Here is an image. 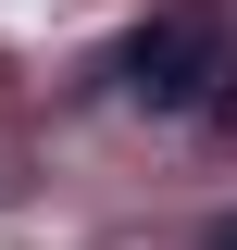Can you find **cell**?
I'll use <instances>...</instances> for the list:
<instances>
[{
	"mask_svg": "<svg viewBox=\"0 0 237 250\" xmlns=\"http://www.w3.org/2000/svg\"><path fill=\"white\" fill-rule=\"evenodd\" d=\"M237 75V25L225 13H150L125 38V100L138 113H212Z\"/></svg>",
	"mask_w": 237,
	"mask_h": 250,
	"instance_id": "1",
	"label": "cell"
},
{
	"mask_svg": "<svg viewBox=\"0 0 237 250\" xmlns=\"http://www.w3.org/2000/svg\"><path fill=\"white\" fill-rule=\"evenodd\" d=\"M200 250H237V213H225V225H212V238H200Z\"/></svg>",
	"mask_w": 237,
	"mask_h": 250,
	"instance_id": "2",
	"label": "cell"
}]
</instances>
